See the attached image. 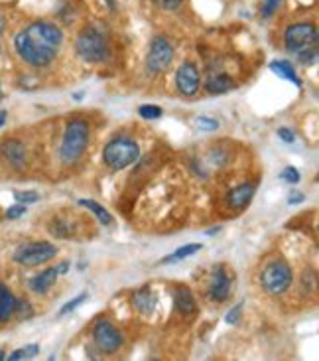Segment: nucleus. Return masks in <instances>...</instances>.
Returning a JSON list of instances; mask_svg holds the SVG:
<instances>
[{
  "label": "nucleus",
  "mask_w": 319,
  "mask_h": 361,
  "mask_svg": "<svg viewBox=\"0 0 319 361\" xmlns=\"http://www.w3.org/2000/svg\"><path fill=\"white\" fill-rule=\"evenodd\" d=\"M93 340L103 353H115L123 345V336L115 326L106 320H99L93 328Z\"/></svg>",
  "instance_id": "9"
},
{
  "label": "nucleus",
  "mask_w": 319,
  "mask_h": 361,
  "mask_svg": "<svg viewBox=\"0 0 319 361\" xmlns=\"http://www.w3.org/2000/svg\"><path fill=\"white\" fill-rule=\"evenodd\" d=\"M0 150H2V157L6 158V162H8L12 168L20 170V168L26 166V147H24L20 140H16V138H8V140L2 142Z\"/></svg>",
  "instance_id": "13"
},
{
  "label": "nucleus",
  "mask_w": 319,
  "mask_h": 361,
  "mask_svg": "<svg viewBox=\"0 0 319 361\" xmlns=\"http://www.w3.org/2000/svg\"><path fill=\"white\" fill-rule=\"evenodd\" d=\"M73 99H75V101H79V99H83V93H75V95H73Z\"/></svg>",
  "instance_id": "38"
},
{
  "label": "nucleus",
  "mask_w": 319,
  "mask_h": 361,
  "mask_svg": "<svg viewBox=\"0 0 319 361\" xmlns=\"http://www.w3.org/2000/svg\"><path fill=\"white\" fill-rule=\"evenodd\" d=\"M6 117H8V113L6 111H0V127L6 125Z\"/></svg>",
  "instance_id": "35"
},
{
  "label": "nucleus",
  "mask_w": 319,
  "mask_h": 361,
  "mask_svg": "<svg viewBox=\"0 0 319 361\" xmlns=\"http://www.w3.org/2000/svg\"><path fill=\"white\" fill-rule=\"evenodd\" d=\"M89 142V125L81 118H73L69 121L65 133H63V140H61V148H59V157L65 164H73L79 158L83 157L85 148Z\"/></svg>",
  "instance_id": "4"
},
{
  "label": "nucleus",
  "mask_w": 319,
  "mask_h": 361,
  "mask_svg": "<svg viewBox=\"0 0 319 361\" xmlns=\"http://www.w3.org/2000/svg\"><path fill=\"white\" fill-rule=\"evenodd\" d=\"M280 4H282V0H266V2H264V6H262V16H264V18H270L272 14L280 8Z\"/></svg>",
  "instance_id": "28"
},
{
  "label": "nucleus",
  "mask_w": 319,
  "mask_h": 361,
  "mask_svg": "<svg viewBox=\"0 0 319 361\" xmlns=\"http://www.w3.org/2000/svg\"><path fill=\"white\" fill-rule=\"evenodd\" d=\"M278 137H280L284 142H288V145H292V142L296 140V135L292 133L290 128H284V127L278 128Z\"/></svg>",
  "instance_id": "32"
},
{
  "label": "nucleus",
  "mask_w": 319,
  "mask_h": 361,
  "mask_svg": "<svg viewBox=\"0 0 319 361\" xmlns=\"http://www.w3.org/2000/svg\"><path fill=\"white\" fill-rule=\"evenodd\" d=\"M105 2H106V6H108V8H111V10H115V6H116V4H115V0H105Z\"/></svg>",
  "instance_id": "36"
},
{
  "label": "nucleus",
  "mask_w": 319,
  "mask_h": 361,
  "mask_svg": "<svg viewBox=\"0 0 319 361\" xmlns=\"http://www.w3.org/2000/svg\"><path fill=\"white\" fill-rule=\"evenodd\" d=\"M241 316H242V304H237L234 308H231V312L227 314V324H232V326H237V324L241 322Z\"/></svg>",
  "instance_id": "29"
},
{
  "label": "nucleus",
  "mask_w": 319,
  "mask_h": 361,
  "mask_svg": "<svg viewBox=\"0 0 319 361\" xmlns=\"http://www.w3.org/2000/svg\"><path fill=\"white\" fill-rule=\"evenodd\" d=\"M77 204L81 205V207H87L89 212L95 215V217H97L99 221H101L103 225L113 224V215L108 214L105 207H103L101 204H97V202H93V200H85V197H83V200H79Z\"/></svg>",
  "instance_id": "20"
},
{
  "label": "nucleus",
  "mask_w": 319,
  "mask_h": 361,
  "mask_svg": "<svg viewBox=\"0 0 319 361\" xmlns=\"http://www.w3.org/2000/svg\"><path fill=\"white\" fill-rule=\"evenodd\" d=\"M201 78H199V71L195 68L194 63H182L177 73H175V85L180 89V93L184 95H195L197 89H199Z\"/></svg>",
  "instance_id": "11"
},
{
  "label": "nucleus",
  "mask_w": 319,
  "mask_h": 361,
  "mask_svg": "<svg viewBox=\"0 0 319 361\" xmlns=\"http://www.w3.org/2000/svg\"><path fill=\"white\" fill-rule=\"evenodd\" d=\"M14 197L18 204H36L39 200V194L38 192H16Z\"/></svg>",
  "instance_id": "27"
},
{
  "label": "nucleus",
  "mask_w": 319,
  "mask_h": 361,
  "mask_svg": "<svg viewBox=\"0 0 319 361\" xmlns=\"http://www.w3.org/2000/svg\"><path fill=\"white\" fill-rule=\"evenodd\" d=\"M174 306L175 310L184 316H194L197 312V304L192 290L187 286H175L174 288Z\"/></svg>",
  "instance_id": "14"
},
{
  "label": "nucleus",
  "mask_w": 319,
  "mask_h": 361,
  "mask_svg": "<svg viewBox=\"0 0 319 361\" xmlns=\"http://www.w3.org/2000/svg\"><path fill=\"white\" fill-rule=\"evenodd\" d=\"M0 99H2V87H0Z\"/></svg>",
  "instance_id": "40"
},
{
  "label": "nucleus",
  "mask_w": 319,
  "mask_h": 361,
  "mask_svg": "<svg viewBox=\"0 0 319 361\" xmlns=\"http://www.w3.org/2000/svg\"><path fill=\"white\" fill-rule=\"evenodd\" d=\"M2 32H4V18L0 16V36H2Z\"/></svg>",
  "instance_id": "37"
},
{
  "label": "nucleus",
  "mask_w": 319,
  "mask_h": 361,
  "mask_svg": "<svg viewBox=\"0 0 319 361\" xmlns=\"http://www.w3.org/2000/svg\"><path fill=\"white\" fill-rule=\"evenodd\" d=\"M138 158H140V147L130 138H115L103 150V162L111 170H123L135 164Z\"/></svg>",
  "instance_id": "5"
},
{
  "label": "nucleus",
  "mask_w": 319,
  "mask_h": 361,
  "mask_svg": "<svg viewBox=\"0 0 319 361\" xmlns=\"http://www.w3.org/2000/svg\"><path fill=\"white\" fill-rule=\"evenodd\" d=\"M138 113L146 121H154V118H160L164 115V111L160 107H156V105H142V107L138 109Z\"/></svg>",
  "instance_id": "24"
},
{
  "label": "nucleus",
  "mask_w": 319,
  "mask_h": 361,
  "mask_svg": "<svg viewBox=\"0 0 319 361\" xmlns=\"http://www.w3.org/2000/svg\"><path fill=\"white\" fill-rule=\"evenodd\" d=\"M280 178L284 180V182H288V184H298V182L301 180L300 172H298L294 166L284 168V170L280 172Z\"/></svg>",
  "instance_id": "25"
},
{
  "label": "nucleus",
  "mask_w": 319,
  "mask_h": 361,
  "mask_svg": "<svg viewBox=\"0 0 319 361\" xmlns=\"http://www.w3.org/2000/svg\"><path fill=\"white\" fill-rule=\"evenodd\" d=\"M318 28L311 22H298L292 24L290 28L284 34V44L286 49L298 56L301 63H313L315 56H318Z\"/></svg>",
  "instance_id": "2"
},
{
  "label": "nucleus",
  "mask_w": 319,
  "mask_h": 361,
  "mask_svg": "<svg viewBox=\"0 0 319 361\" xmlns=\"http://www.w3.org/2000/svg\"><path fill=\"white\" fill-rule=\"evenodd\" d=\"M24 214H26V205L24 204L12 205V207L6 209V217H8V219H18V217H22Z\"/></svg>",
  "instance_id": "30"
},
{
  "label": "nucleus",
  "mask_w": 319,
  "mask_h": 361,
  "mask_svg": "<svg viewBox=\"0 0 319 361\" xmlns=\"http://www.w3.org/2000/svg\"><path fill=\"white\" fill-rule=\"evenodd\" d=\"M288 202H290L292 205H294V204H301V202H304V194H292Z\"/></svg>",
  "instance_id": "33"
},
{
  "label": "nucleus",
  "mask_w": 319,
  "mask_h": 361,
  "mask_svg": "<svg viewBox=\"0 0 319 361\" xmlns=\"http://www.w3.org/2000/svg\"><path fill=\"white\" fill-rule=\"evenodd\" d=\"M87 300H89V293H81L79 296H75L73 300H69V302L65 304V306H63L61 310H59L58 316H59V318H61V316H68L69 312H73V310H75L77 306H81L83 302H87Z\"/></svg>",
  "instance_id": "23"
},
{
  "label": "nucleus",
  "mask_w": 319,
  "mask_h": 361,
  "mask_svg": "<svg viewBox=\"0 0 319 361\" xmlns=\"http://www.w3.org/2000/svg\"><path fill=\"white\" fill-rule=\"evenodd\" d=\"M254 194H256V184L254 182H246V184L237 185V188H232L231 192L227 194V205L231 209L241 212V209H244L246 205L251 204Z\"/></svg>",
  "instance_id": "12"
},
{
  "label": "nucleus",
  "mask_w": 319,
  "mask_h": 361,
  "mask_svg": "<svg viewBox=\"0 0 319 361\" xmlns=\"http://www.w3.org/2000/svg\"><path fill=\"white\" fill-rule=\"evenodd\" d=\"M209 294L215 302H227L229 300V296H231V274H229L225 264H217L213 269Z\"/></svg>",
  "instance_id": "10"
},
{
  "label": "nucleus",
  "mask_w": 319,
  "mask_h": 361,
  "mask_svg": "<svg viewBox=\"0 0 319 361\" xmlns=\"http://www.w3.org/2000/svg\"><path fill=\"white\" fill-rule=\"evenodd\" d=\"M154 2L160 6V8H164V10H177L182 4H184V0H154Z\"/></svg>",
  "instance_id": "31"
},
{
  "label": "nucleus",
  "mask_w": 319,
  "mask_h": 361,
  "mask_svg": "<svg viewBox=\"0 0 319 361\" xmlns=\"http://www.w3.org/2000/svg\"><path fill=\"white\" fill-rule=\"evenodd\" d=\"M205 87H207V91L213 93V95H221V93H227V91L234 89V81H232L227 73L219 71V73H211V75H209Z\"/></svg>",
  "instance_id": "17"
},
{
  "label": "nucleus",
  "mask_w": 319,
  "mask_h": 361,
  "mask_svg": "<svg viewBox=\"0 0 319 361\" xmlns=\"http://www.w3.org/2000/svg\"><path fill=\"white\" fill-rule=\"evenodd\" d=\"M16 314V296L6 284L0 283V322H8Z\"/></svg>",
  "instance_id": "16"
},
{
  "label": "nucleus",
  "mask_w": 319,
  "mask_h": 361,
  "mask_svg": "<svg viewBox=\"0 0 319 361\" xmlns=\"http://www.w3.org/2000/svg\"><path fill=\"white\" fill-rule=\"evenodd\" d=\"M172 59H174V48L172 44L162 36L152 39L150 44V51H148V59H146V66L150 71L154 73H162L165 69L172 66Z\"/></svg>",
  "instance_id": "8"
},
{
  "label": "nucleus",
  "mask_w": 319,
  "mask_h": 361,
  "mask_svg": "<svg viewBox=\"0 0 319 361\" xmlns=\"http://www.w3.org/2000/svg\"><path fill=\"white\" fill-rule=\"evenodd\" d=\"M58 269L56 267H51V269H46V271H42L39 274H36L32 281H30V288L34 290L36 294H46L56 284L58 281Z\"/></svg>",
  "instance_id": "15"
},
{
  "label": "nucleus",
  "mask_w": 319,
  "mask_h": 361,
  "mask_svg": "<svg viewBox=\"0 0 319 361\" xmlns=\"http://www.w3.org/2000/svg\"><path fill=\"white\" fill-rule=\"evenodd\" d=\"M270 69L276 73V75H280V78L288 79L292 83H296L298 87H301V79L298 78V73L294 71V68L290 66V61H284V59H278V61H272Z\"/></svg>",
  "instance_id": "19"
},
{
  "label": "nucleus",
  "mask_w": 319,
  "mask_h": 361,
  "mask_svg": "<svg viewBox=\"0 0 319 361\" xmlns=\"http://www.w3.org/2000/svg\"><path fill=\"white\" fill-rule=\"evenodd\" d=\"M195 125L201 128V130H217L219 128V121H215V118L211 117H197V121H195Z\"/></svg>",
  "instance_id": "26"
},
{
  "label": "nucleus",
  "mask_w": 319,
  "mask_h": 361,
  "mask_svg": "<svg viewBox=\"0 0 319 361\" xmlns=\"http://www.w3.org/2000/svg\"><path fill=\"white\" fill-rule=\"evenodd\" d=\"M75 48L81 59H85L89 63H97L108 56V46H106V38L103 36V32L97 30L95 26H87L81 30V34L77 36Z\"/></svg>",
  "instance_id": "6"
},
{
  "label": "nucleus",
  "mask_w": 319,
  "mask_h": 361,
  "mask_svg": "<svg viewBox=\"0 0 319 361\" xmlns=\"http://www.w3.org/2000/svg\"><path fill=\"white\" fill-rule=\"evenodd\" d=\"M294 283V273L288 261H284L282 257H274L261 271V286L262 290L270 296H280L284 294Z\"/></svg>",
  "instance_id": "3"
},
{
  "label": "nucleus",
  "mask_w": 319,
  "mask_h": 361,
  "mask_svg": "<svg viewBox=\"0 0 319 361\" xmlns=\"http://www.w3.org/2000/svg\"><path fill=\"white\" fill-rule=\"evenodd\" d=\"M56 269H58L59 276H61V274H65V273H68V271H69V263H68V261H63V263L58 264Z\"/></svg>",
  "instance_id": "34"
},
{
  "label": "nucleus",
  "mask_w": 319,
  "mask_h": 361,
  "mask_svg": "<svg viewBox=\"0 0 319 361\" xmlns=\"http://www.w3.org/2000/svg\"><path fill=\"white\" fill-rule=\"evenodd\" d=\"M132 304H135V308L140 314H152L156 308V298L154 294L150 293V288H142V290H138L132 296Z\"/></svg>",
  "instance_id": "18"
},
{
  "label": "nucleus",
  "mask_w": 319,
  "mask_h": 361,
  "mask_svg": "<svg viewBox=\"0 0 319 361\" xmlns=\"http://www.w3.org/2000/svg\"><path fill=\"white\" fill-rule=\"evenodd\" d=\"M58 255V247L48 241H36V243L20 245L14 253V261L24 267H38L42 263H48Z\"/></svg>",
  "instance_id": "7"
},
{
  "label": "nucleus",
  "mask_w": 319,
  "mask_h": 361,
  "mask_svg": "<svg viewBox=\"0 0 319 361\" xmlns=\"http://www.w3.org/2000/svg\"><path fill=\"white\" fill-rule=\"evenodd\" d=\"M39 352V348L36 343H30L26 348H22V350H16L14 353H10L8 360L10 361H20V360H32V357H36Z\"/></svg>",
  "instance_id": "22"
},
{
  "label": "nucleus",
  "mask_w": 319,
  "mask_h": 361,
  "mask_svg": "<svg viewBox=\"0 0 319 361\" xmlns=\"http://www.w3.org/2000/svg\"><path fill=\"white\" fill-rule=\"evenodd\" d=\"M201 249H204V245H199V243L184 245V247H180V249H177V251H174V253L170 255V257L162 259V263L168 264V263H177V261H184V259H187V257L199 253Z\"/></svg>",
  "instance_id": "21"
},
{
  "label": "nucleus",
  "mask_w": 319,
  "mask_h": 361,
  "mask_svg": "<svg viewBox=\"0 0 319 361\" xmlns=\"http://www.w3.org/2000/svg\"><path fill=\"white\" fill-rule=\"evenodd\" d=\"M61 42L63 32L56 24L38 20L14 36V48L26 63L34 68H46L58 56Z\"/></svg>",
  "instance_id": "1"
},
{
  "label": "nucleus",
  "mask_w": 319,
  "mask_h": 361,
  "mask_svg": "<svg viewBox=\"0 0 319 361\" xmlns=\"http://www.w3.org/2000/svg\"><path fill=\"white\" fill-rule=\"evenodd\" d=\"M2 360H6V353L0 350V361H2Z\"/></svg>",
  "instance_id": "39"
}]
</instances>
